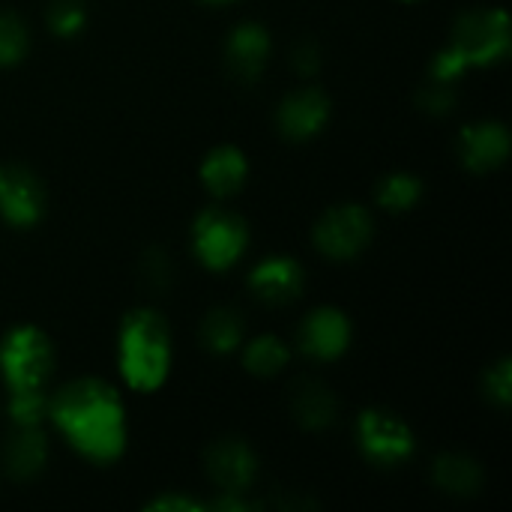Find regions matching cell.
<instances>
[{
	"instance_id": "cell-1",
	"label": "cell",
	"mask_w": 512,
	"mask_h": 512,
	"mask_svg": "<svg viewBox=\"0 0 512 512\" xmlns=\"http://www.w3.org/2000/svg\"><path fill=\"white\" fill-rule=\"evenodd\" d=\"M48 420L93 465H111L126 453V405L120 390L102 378L66 381L48 399Z\"/></svg>"
},
{
	"instance_id": "cell-2",
	"label": "cell",
	"mask_w": 512,
	"mask_h": 512,
	"mask_svg": "<svg viewBox=\"0 0 512 512\" xmlns=\"http://www.w3.org/2000/svg\"><path fill=\"white\" fill-rule=\"evenodd\" d=\"M117 369L129 390L156 393L171 372V327L153 306L123 315L117 330Z\"/></svg>"
},
{
	"instance_id": "cell-3",
	"label": "cell",
	"mask_w": 512,
	"mask_h": 512,
	"mask_svg": "<svg viewBox=\"0 0 512 512\" xmlns=\"http://www.w3.org/2000/svg\"><path fill=\"white\" fill-rule=\"evenodd\" d=\"M54 345L36 324H18L0 339V378L9 393L45 390L54 372Z\"/></svg>"
},
{
	"instance_id": "cell-4",
	"label": "cell",
	"mask_w": 512,
	"mask_h": 512,
	"mask_svg": "<svg viewBox=\"0 0 512 512\" xmlns=\"http://www.w3.org/2000/svg\"><path fill=\"white\" fill-rule=\"evenodd\" d=\"M189 243H192L195 258L207 270L225 273L243 258V252L249 246V225L240 213H234L222 204H210L195 216Z\"/></svg>"
},
{
	"instance_id": "cell-5",
	"label": "cell",
	"mask_w": 512,
	"mask_h": 512,
	"mask_svg": "<svg viewBox=\"0 0 512 512\" xmlns=\"http://www.w3.org/2000/svg\"><path fill=\"white\" fill-rule=\"evenodd\" d=\"M450 48L462 54L468 69H483L495 66L510 54L512 30L510 15L501 6H480L456 18L453 33H450Z\"/></svg>"
},
{
	"instance_id": "cell-6",
	"label": "cell",
	"mask_w": 512,
	"mask_h": 512,
	"mask_svg": "<svg viewBox=\"0 0 512 512\" xmlns=\"http://www.w3.org/2000/svg\"><path fill=\"white\" fill-rule=\"evenodd\" d=\"M372 237H375V219L369 207L357 201H342L327 207L312 228L315 249L330 261H354L369 249Z\"/></svg>"
},
{
	"instance_id": "cell-7",
	"label": "cell",
	"mask_w": 512,
	"mask_h": 512,
	"mask_svg": "<svg viewBox=\"0 0 512 512\" xmlns=\"http://www.w3.org/2000/svg\"><path fill=\"white\" fill-rule=\"evenodd\" d=\"M357 447L363 459L375 468H399L405 465L417 450L414 429L387 408H366L357 417L354 426Z\"/></svg>"
},
{
	"instance_id": "cell-8",
	"label": "cell",
	"mask_w": 512,
	"mask_h": 512,
	"mask_svg": "<svg viewBox=\"0 0 512 512\" xmlns=\"http://www.w3.org/2000/svg\"><path fill=\"white\" fill-rule=\"evenodd\" d=\"M48 195L36 171L21 162H0V219L9 228L27 231L42 222Z\"/></svg>"
},
{
	"instance_id": "cell-9",
	"label": "cell",
	"mask_w": 512,
	"mask_h": 512,
	"mask_svg": "<svg viewBox=\"0 0 512 512\" xmlns=\"http://www.w3.org/2000/svg\"><path fill=\"white\" fill-rule=\"evenodd\" d=\"M204 471L216 492H249L258 480V456L249 441L222 435L207 444Z\"/></svg>"
},
{
	"instance_id": "cell-10",
	"label": "cell",
	"mask_w": 512,
	"mask_h": 512,
	"mask_svg": "<svg viewBox=\"0 0 512 512\" xmlns=\"http://www.w3.org/2000/svg\"><path fill=\"white\" fill-rule=\"evenodd\" d=\"M354 342V324L351 318L336 309V306H318L312 309L300 330H297V345L309 360L318 363H333L348 354Z\"/></svg>"
},
{
	"instance_id": "cell-11",
	"label": "cell",
	"mask_w": 512,
	"mask_h": 512,
	"mask_svg": "<svg viewBox=\"0 0 512 512\" xmlns=\"http://www.w3.org/2000/svg\"><path fill=\"white\" fill-rule=\"evenodd\" d=\"M333 105L330 96L321 87H297L291 90L279 108H276V126L282 132V138L288 141H309L315 135H321L330 123Z\"/></svg>"
},
{
	"instance_id": "cell-12",
	"label": "cell",
	"mask_w": 512,
	"mask_h": 512,
	"mask_svg": "<svg viewBox=\"0 0 512 512\" xmlns=\"http://www.w3.org/2000/svg\"><path fill=\"white\" fill-rule=\"evenodd\" d=\"M510 129L501 120H474L456 138L459 162L471 174L498 171L510 156Z\"/></svg>"
},
{
	"instance_id": "cell-13",
	"label": "cell",
	"mask_w": 512,
	"mask_h": 512,
	"mask_svg": "<svg viewBox=\"0 0 512 512\" xmlns=\"http://www.w3.org/2000/svg\"><path fill=\"white\" fill-rule=\"evenodd\" d=\"M306 288L303 264L291 255H267L249 270V291L267 306H288Z\"/></svg>"
},
{
	"instance_id": "cell-14",
	"label": "cell",
	"mask_w": 512,
	"mask_h": 512,
	"mask_svg": "<svg viewBox=\"0 0 512 512\" xmlns=\"http://www.w3.org/2000/svg\"><path fill=\"white\" fill-rule=\"evenodd\" d=\"M270 30L258 21H240L231 27L228 39H225V63L228 72L243 81V84H255L270 60Z\"/></svg>"
},
{
	"instance_id": "cell-15",
	"label": "cell",
	"mask_w": 512,
	"mask_h": 512,
	"mask_svg": "<svg viewBox=\"0 0 512 512\" xmlns=\"http://www.w3.org/2000/svg\"><path fill=\"white\" fill-rule=\"evenodd\" d=\"M0 456H3L6 477H12L15 483L36 480L48 465V438L42 426H15Z\"/></svg>"
},
{
	"instance_id": "cell-16",
	"label": "cell",
	"mask_w": 512,
	"mask_h": 512,
	"mask_svg": "<svg viewBox=\"0 0 512 512\" xmlns=\"http://www.w3.org/2000/svg\"><path fill=\"white\" fill-rule=\"evenodd\" d=\"M288 408H291V417L297 420V426H303L306 432H324L339 417L336 393L318 378H300L291 387Z\"/></svg>"
},
{
	"instance_id": "cell-17",
	"label": "cell",
	"mask_w": 512,
	"mask_h": 512,
	"mask_svg": "<svg viewBox=\"0 0 512 512\" xmlns=\"http://www.w3.org/2000/svg\"><path fill=\"white\" fill-rule=\"evenodd\" d=\"M249 180V159L234 144L213 147L201 162V183L213 198L237 195Z\"/></svg>"
},
{
	"instance_id": "cell-18",
	"label": "cell",
	"mask_w": 512,
	"mask_h": 512,
	"mask_svg": "<svg viewBox=\"0 0 512 512\" xmlns=\"http://www.w3.org/2000/svg\"><path fill=\"white\" fill-rule=\"evenodd\" d=\"M432 483L453 498H474L483 489V468L465 453H444L432 462Z\"/></svg>"
},
{
	"instance_id": "cell-19",
	"label": "cell",
	"mask_w": 512,
	"mask_h": 512,
	"mask_svg": "<svg viewBox=\"0 0 512 512\" xmlns=\"http://www.w3.org/2000/svg\"><path fill=\"white\" fill-rule=\"evenodd\" d=\"M198 336L210 354H234L246 342V321L234 306H213L201 318Z\"/></svg>"
},
{
	"instance_id": "cell-20",
	"label": "cell",
	"mask_w": 512,
	"mask_h": 512,
	"mask_svg": "<svg viewBox=\"0 0 512 512\" xmlns=\"http://www.w3.org/2000/svg\"><path fill=\"white\" fill-rule=\"evenodd\" d=\"M240 357H243V369L255 378H273L282 369H288L291 363V348L285 339L273 336V333H261L252 336L249 342L240 345Z\"/></svg>"
},
{
	"instance_id": "cell-21",
	"label": "cell",
	"mask_w": 512,
	"mask_h": 512,
	"mask_svg": "<svg viewBox=\"0 0 512 512\" xmlns=\"http://www.w3.org/2000/svg\"><path fill=\"white\" fill-rule=\"evenodd\" d=\"M423 198V180L411 171H390L375 183V201L387 213L414 210Z\"/></svg>"
},
{
	"instance_id": "cell-22",
	"label": "cell",
	"mask_w": 512,
	"mask_h": 512,
	"mask_svg": "<svg viewBox=\"0 0 512 512\" xmlns=\"http://www.w3.org/2000/svg\"><path fill=\"white\" fill-rule=\"evenodd\" d=\"M30 51V30L12 9H0V66H18Z\"/></svg>"
},
{
	"instance_id": "cell-23",
	"label": "cell",
	"mask_w": 512,
	"mask_h": 512,
	"mask_svg": "<svg viewBox=\"0 0 512 512\" xmlns=\"http://www.w3.org/2000/svg\"><path fill=\"white\" fill-rule=\"evenodd\" d=\"M45 24L54 36L72 39L87 24V6L84 0H51L45 9Z\"/></svg>"
},
{
	"instance_id": "cell-24",
	"label": "cell",
	"mask_w": 512,
	"mask_h": 512,
	"mask_svg": "<svg viewBox=\"0 0 512 512\" xmlns=\"http://www.w3.org/2000/svg\"><path fill=\"white\" fill-rule=\"evenodd\" d=\"M48 393L45 390H15L9 393V420L12 426H42L48 420Z\"/></svg>"
},
{
	"instance_id": "cell-25",
	"label": "cell",
	"mask_w": 512,
	"mask_h": 512,
	"mask_svg": "<svg viewBox=\"0 0 512 512\" xmlns=\"http://www.w3.org/2000/svg\"><path fill=\"white\" fill-rule=\"evenodd\" d=\"M417 108L426 111V114H432V117L450 114L456 108V84L426 78V84L417 90Z\"/></svg>"
},
{
	"instance_id": "cell-26",
	"label": "cell",
	"mask_w": 512,
	"mask_h": 512,
	"mask_svg": "<svg viewBox=\"0 0 512 512\" xmlns=\"http://www.w3.org/2000/svg\"><path fill=\"white\" fill-rule=\"evenodd\" d=\"M483 393L492 405L498 408H510L512 402V360L501 357L498 363H492L483 375Z\"/></svg>"
},
{
	"instance_id": "cell-27",
	"label": "cell",
	"mask_w": 512,
	"mask_h": 512,
	"mask_svg": "<svg viewBox=\"0 0 512 512\" xmlns=\"http://www.w3.org/2000/svg\"><path fill=\"white\" fill-rule=\"evenodd\" d=\"M138 273H141V282H144L150 291H165V288H171V282H174V276H171V261H168V255H165L162 249H147L144 258H141Z\"/></svg>"
},
{
	"instance_id": "cell-28",
	"label": "cell",
	"mask_w": 512,
	"mask_h": 512,
	"mask_svg": "<svg viewBox=\"0 0 512 512\" xmlns=\"http://www.w3.org/2000/svg\"><path fill=\"white\" fill-rule=\"evenodd\" d=\"M468 72V63L462 60V54L456 51V48H441L435 57H432V63H429V78H435V81H447V84H456L462 75Z\"/></svg>"
},
{
	"instance_id": "cell-29",
	"label": "cell",
	"mask_w": 512,
	"mask_h": 512,
	"mask_svg": "<svg viewBox=\"0 0 512 512\" xmlns=\"http://www.w3.org/2000/svg\"><path fill=\"white\" fill-rule=\"evenodd\" d=\"M291 66H294V72H297V75H303V78L318 75V72H321V66H324V51H321V45H318L315 39H303V42H297V45H294V51H291Z\"/></svg>"
},
{
	"instance_id": "cell-30",
	"label": "cell",
	"mask_w": 512,
	"mask_h": 512,
	"mask_svg": "<svg viewBox=\"0 0 512 512\" xmlns=\"http://www.w3.org/2000/svg\"><path fill=\"white\" fill-rule=\"evenodd\" d=\"M144 510H156V512H204V501L201 498H192V495H183V492H162L156 498H150L144 504Z\"/></svg>"
},
{
	"instance_id": "cell-31",
	"label": "cell",
	"mask_w": 512,
	"mask_h": 512,
	"mask_svg": "<svg viewBox=\"0 0 512 512\" xmlns=\"http://www.w3.org/2000/svg\"><path fill=\"white\" fill-rule=\"evenodd\" d=\"M207 6H231V3H240V0H201Z\"/></svg>"
},
{
	"instance_id": "cell-32",
	"label": "cell",
	"mask_w": 512,
	"mask_h": 512,
	"mask_svg": "<svg viewBox=\"0 0 512 512\" xmlns=\"http://www.w3.org/2000/svg\"><path fill=\"white\" fill-rule=\"evenodd\" d=\"M405 3H420V0H405Z\"/></svg>"
}]
</instances>
